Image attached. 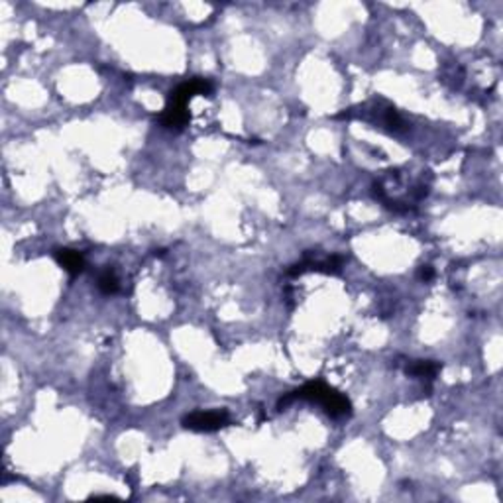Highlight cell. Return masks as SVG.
<instances>
[{"label":"cell","mask_w":503,"mask_h":503,"mask_svg":"<svg viewBox=\"0 0 503 503\" xmlns=\"http://www.w3.org/2000/svg\"><path fill=\"white\" fill-rule=\"evenodd\" d=\"M372 112H374V117H376V124L379 126L381 130L389 132V134H399V132L405 130V122H403V118L399 117L396 107L384 103V107L372 108Z\"/></svg>","instance_id":"3"},{"label":"cell","mask_w":503,"mask_h":503,"mask_svg":"<svg viewBox=\"0 0 503 503\" xmlns=\"http://www.w3.org/2000/svg\"><path fill=\"white\" fill-rule=\"evenodd\" d=\"M98 289L103 291L105 295H115L120 289V281H118L117 271L112 268H107L98 275Z\"/></svg>","instance_id":"7"},{"label":"cell","mask_w":503,"mask_h":503,"mask_svg":"<svg viewBox=\"0 0 503 503\" xmlns=\"http://www.w3.org/2000/svg\"><path fill=\"white\" fill-rule=\"evenodd\" d=\"M191 115H189V108H179V107H169L165 105L164 112L159 115V124L167 128V130H183L185 126L189 124Z\"/></svg>","instance_id":"5"},{"label":"cell","mask_w":503,"mask_h":503,"mask_svg":"<svg viewBox=\"0 0 503 503\" xmlns=\"http://www.w3.org/2000/svg\"><path fill=\"white\" fill-rule=\"evenodd\" d=\"M440 370H443V364L433 362V360H413V362H407L405 374L411 377L425 379V381H429V384H431Z\"/></svg>","instance_id":"6"},{"label":"cell","mask_w":503,"mask_h":503,"mask_svg":"<svg viewBox=\"0 0 503 503\" xmlns=\"http://www.w3.org/2000/svg\"><path fill=\"white\" fill-rule=\"evenodd\" d=\"M53 258L58 261L63 270L71 273V275H79L81 271L85 270V258L83 254L77 250H71V248H59L53 252Z\"/></svg>","instance_id":"4"},{"label":"cell","mask_w":503,"mask_h":503,"mask_svg":"<svg viewBox=\"0 0 503 503\" xmlns=\"http://www.w3.org/2000/svg\"><path fill=\"white\" fill-rule=\"evenodd\" d=\"M291 396L295 401H313V403H319L325 413L332 419H344V417L352 415V403L346 396H342L340 391H337L334 387L327 386L325 381H309L305 386H301L299 389H293Z\"/></svg>","instance_id":"1"},{"label":"cell","mask_w":503,"mask_h":503,"mask_svg":"<svg viewBox=\"0 0 503 503\" xmlns=\"http://www.w3.org/2000/svg\"><path fill=\"white\" fill-rule=\"evenodd\" d=\"M417 277H419L421 281H425V283L433 281V277H435V270H433V266H429V263L421 266V268H419V271H417Z\"/></svg>","instance_id":"8"},{"label":"cell","mask_w":503,"mask_h":503,"mask_svg":"<svg viewBox=\"0 0 503 503\" xmlns=\"http://www.w3.org/2000/svg\"><path fill=\"white\" fill-rule=\"evenodd\" d=\"M230 421L233 419L226 409H213V411H193L185 415L181 425L195 433H214L230 425Z\"/></svg>","instance_id":"2"}]
</instances>
